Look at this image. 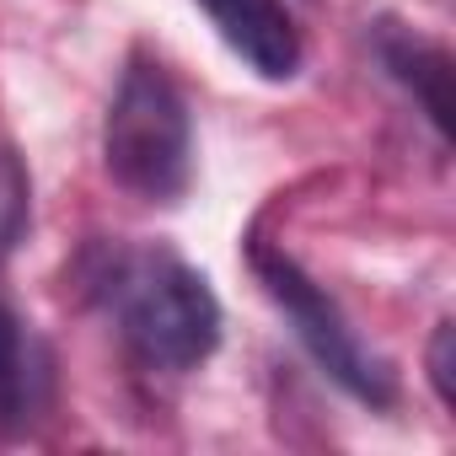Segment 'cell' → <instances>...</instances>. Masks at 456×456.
<instances>
[{"instance_id": "obj_8", "label": "cell", "mask_w": 456, "mask_h": 456, "mask_svg": "<svg viewBox=\"0 0 456 456\" xmlns=\"http://www.w3.org/2000/svg\"><path fill=\"white\" fill-rule=\"evenodd\" d=\"M451 370H456V328L440 322L435 338H429V381H435L440 408H456V381H451Z\"/></svg>"}, {"instance_id": "obj_6", "label": "cell", "mask_w": 456, "mask_h": 456, "mask_svg": "<svg viewBox=\"0 0 456 456\" xmlns=\"http://www.w3.org/2000/svg\"><path fill=\"white\" fill-rule=\"evenodd\" d=\"M381 54L392 65V76L413 86V97L424 102L429 124L445 134L451 129V54L440 44L419 38V33H387L381 38Z\"/></svg>"}, {"instance_id": "obj_3", "label": "cell", "mask_w": 456, "mask_h": 456, "mask_svg": "<svg viewBox=\"0 0 456 456\" xmlns=\"http://www.w3.org/2000/svg\"><path fill=\"white\" fill-rule=\"evenodd\" d=\"M253 269H258L269 301L285 312V322H290L296 338L306 344V354H312L349 397H360V403H370V408H392V403H397V381H392L387 360L360 344V333L349 328V317L328 301V290H322L296 258H285V253H274V248H253Z\"/></svg>"}, {"instance_id": "obj_1", "label": "cell", "mask_w": 456, "mask_h": 456, "mask_svg": "<svg viewBox=\"0 0 456 456\" xmlns=\"http://www.w3.org/2000/svg\"><path fill=\"white\" fill-rule=\"evenodd\" d=\"M92 290L118 322V338L140 370L183 376L220 344V301L199 269L161 248H113L92 274Z\"/></svg>"}, {"instance_id": "obj_5", "label": "cell", "mask_w": 456, "mask_h": 456, "mask_svg": "<svg viewBox=\"0 0 456 456\" xmlns=\"http://www.w3.org/2000/svg\"><path fill=\"white\" fill-rule=\"evenodd\" d=\"M49 387H54L49 349L12 306H0V435L33 429L38 413L49 408Z\"/></svg>"}, {"instance_id": "obj_7", "label": "cell", "mask_w": 456, "mask_h": 456, "mask_svg": "<svg viewBox=\"0 0 456 456\" xmlns=\"http://www.w3.org/2000/svg\"><path fill=\"white\" fill-rule=\"evenodd\" d=\"M33 215V188H28V167L17 161L12 145H0V253H12L28 232Z\"/></svg>"}, {"instance_id": "obj_2", "label": "cell", "mask_w": 456, "mask_h": 456, "mask_svg": "<svg viewBox=\"0 0 456 456\" xmlns=\"http://www.w3.org/2000/svg\"><path fill=\"white\" fill-rule=\"evenodd\" d=\"M102 161L108 177L145 199V204H177L193 183V118L177 92V81L156 60H129L108 124H102Z\"/></svg>"}, {"instance_id": "obj_4", "label": "cell", "mask_w": 456, "mask_h": 456, "mask_svg": "<svg viewBox=\"0 0 456 456\" xmlns=\"http://www.w3.org/2000/svg\"><path fill=\"white\" fill-rule=\"evenodd\" d=\"M232 54L264 81H290L301 70V33L285 0H199Z\"/></svg>"}]
</instances>
